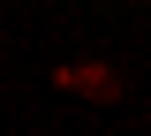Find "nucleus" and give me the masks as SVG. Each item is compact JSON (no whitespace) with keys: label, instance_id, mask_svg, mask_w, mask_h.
<instances>
[]
</instances>
